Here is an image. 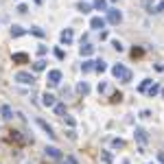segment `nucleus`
I'll return each mask as SVG.
<instances>
[{
    "instance_id": "f257e3e1",
    "label": "nucleus",
    "mask_w": 164,
    "mask_h": 164,
    "mask_svg": "<svg viewBox=\"0 0 164 164\" xmlns=\"http://www.w3.org/2000/svg\"><path fill=\"white\" fill-rule=\"evenodd\" d=\"M15 81H18V83H24V85H33V83H35V77H33L31 72H24V70H22V72L15 75Z\"/></svg>"
},
{
    "instance_id": "f03ea898",
    "label": "nucleus",
    "mask_w": 164,
    "mask_h": 164,
    "mask_svg": "<svg viewBox=\"0 0 164 164\" xmlns=\"http://www.w3.org/2000/svg\"><path fill=\"white\" fill-rule=\"evenodd\" d=\"M121 20H123V13L118 9H109L107 11V22L109 24H121Z\"/></svg>"
},
{
    "instance_id": "7ed1b4c3",
    "label": "nucleus",
    "mask_w": 164,
    "mask_h": 164,
    "mask_svg": "<svg viewBox=\"0 0 164 164\" xmlns=\"http://www.w3.org/2000/svg\"><path fill=\"white\" fill-rule=\"evenodd\" d=\"M105 24H107V20H105V18H99V15L90 20V27H92V29H96V31L105 29Z\"/></svg>"
},
{
    "instance_id": "20e7f679",
    "label": "nucleus",
    "mask_w": 164,
    "mask_h": 164,
    "mask_svg": "<svg viewBox=\"0 0 164 164\" xmlns=\"http://www.w3.org/2000/svg\"><path fill=\"white\" fill-rule=\"evenodd\" d=\"M133 133H136V140H138L140 145H147V142H149V136H147V131H145V129H140V127H138Z\"/></svg>"
},
{
    "instance_id": "39448f33",
    "label": "nucleus",
    "mask_w": 164,
    "mask_h": 164,
    "mask_svg": "<svg viewBox=\"0 0 164 164\" xmlns=\"http://www.w3.org/2000/svg\"><path fill=\"white\" fill-rule=\"evenodd\" d=\"M59 81H61V72L59 70H51L48 72V83L51 85H59Z\"/></svg>"
},
{
    "instance_id": "423d86ee",
    "label": "nucleus",
    "mask_w": 164,
    "mask_h": 164,
    "mask_svg": "<svg viewBox=\"0 0 164 164\" xmlns=\"http://www.w3.org/2000/svg\"><path fill=\"white\" fill-rule=\"evenodd\" d=\"M42 105H44V107H55V96L51 94V92L42 94Z\"/></svg>"
},
{
    "instance_id": "0eeeda50",
    "label": "nucleus",
    "mask_w": 164,
    "mask_h": 164,
    "mask_svg": "<svg viewBox=\"0 0 164 164\" xmlns=\"http://www.w3.org/2000/svg\"><path fill=\"white\" fill-rule=\"evenodd\" d=\"M125 72H127V68H125L123 64H116V66L112 68V75H114L116 79H123V75H125Z\"/></svg>"
},
{
    "instance_id": "6e6552de",
    "label": "nucleus",
    "mask_w": 164,
    "mask_h": 164,
    "mask_svg": "<svg viewBox=\"0 0 164 164\" xmlns=\"http://www.w3.org/2000/svg\"><path fill=\"white\" fill-rule=\"evenodd\" d=\"M59 37H61L64 44H70V42H72V37H75V35H72V29H64Z\"/></svg>"
},
{
    "instance_id": "1a4fd4ad",
    "label": "nucleus",
    "mask_w": 164,
    "mask_h": 164,
    "mask_svg": "<svg viewBox=\"0 0 164 164\" xmlns=\"http://www.w3.org/2000/svg\"><path fill=\"white\" fill-rule=\"evenodd\" d=\"M37 125H39V127L44 129V133L48 136V138H55V133H53V127H51V125H46V123H44L42 118H37Z\"/></svg>"
},
{
    "instance_id": "9d476101",
    "label": "nucleus",
    "mask_w": 164,
    "mask_h": 164,
    "mask_svg": "<svg viewBox=\"0 0 164 164\" xmlns=\"http://www.w3.org/2000/svg\"><path fill=\"white\" fill-rule=\"evenodd\" d=\"M46 155H51L53 160H61V151L57 147H46Z\"/></svg>"
},
{
    "instance_id": "9b49d317",
    "label": "nucleus",
    "mask_w": 164,
    "mask_h": 164,
    "mask_svg": "<svg viewBox=\"0 0 164 164\" xmlns=\"http://www.w3.org/2000/svg\"><path fill=\"white\" fill-rule=\"evenodd\" d=\"M24 35V29H22L20 24H13L11 27V37H22Z\"/></svg>"
},
{
    "instance_id": "f8f14e48",
    "label": "nucleus",
    "mask_w": 164,
    "mask_h": 164,
    "mask_svg": "<svg viewBox=\"0 0 164 164\" xmlns=\"http://www.w3.org/2000/svg\"><path fill=\"white\" fill-rule=\"evenodd\" d=\"M94 64H96V61H92V59H85V61L81 64V70H83V72H90V70H94Z\"/></svg>"
},
{
    "instance_id": "ddd939ff",
    "label": "nucleus",
    "mask_w": 164,
    "mask_h": 164,
    "mask_svg": "<svg viewBox=\"0 0 164 164\" xmlns=\"http://www.w3.org/2000/svg\"><path fill=\"white\" fill-rule=\"evenodd\" d=\"M77 92H79V94H83V96H85V94H90V85H88L85 81H81V83L77 85Z\"/></svg>"
},
{
    "instance_id": "4468645a",
    "label": "nucleus",
    "mask_w": 164,
    "mask_h": 164,
    "mask_svg": "<svg viewBox=\"0 0 164 164\" xmlns=\"http://www.w3.org/2000/svg\"><path fill=\"white\" fill-rule=\"evenodd\" d=\"M92 53H94V46H90V44H83V46H81V55H83V57H90Z\"/></svg>"
},
{
    "instance_id": "2eb2a0df",
    "label": "nucleus",
    "mask_w": 164,
    "mask_h": 164,
    "mask_svg": "<svg viewBox=\"0 0 164 164\" xmlns=\"http://www.w3.org/2000/svg\"><path fill=\"white\" fill-rule=\"evenodd\" d=\"M94 70H96V72H105V70H107V64H105L103 59H99V61L94 64Z\"/></svg>"
},
{
    "instance_id": "dca6fc26",
    "label": "nucleus",
    "mask_w": 164,
    "mask_h": 164,
    "mask_svg": "<svg viewBox=\"0 0 164 164\" xmlns=\"http://www.w3.org/2000/svg\"><path fill=\"white\" fill-rule=\"evenodd\" d=\"M151 83H153V81H151V79H145V81H142V83H140V85H138V92H147V90H149V88H151Z\"/></svg>"
},
{
    "instance_id": "f3484780",
    "label": "nucleus",
    "mask_w": 164,
    "mask_h": 164,
    "mask_svg": "<svg viewBox=\"0 0 164 164\" xmlns=\"http://www.w3.org/2000/svg\"><path fill=\"white\" fill-rule=\"evenodd\" d=\"M44 68H46V61H44V59H37V61L33 64V70H35V72H42Z\"/></svg>"
},
{
    "instance_id": "a211bd4d",
    "label": "nucleus",
    "mask_w": 164,
    "mask_h": 164,
    "mask_svg": "<svg viewBox=\"0 0 164 164\" xmlns=\"http://www.w3.org/2000/svg\"><path fill=\"white\" fill-rule=\"evenodd\" d=\"M13 61H18V64H24V61H29V57H27L24 53H15V55H13Z\"/></svg>"
},
{
    "instance_id": "6ab92c4d",
    "label": "nucleus",
    "mask_w": 164,
    "mask_h": 164,
    "mask_svg": "<svg viewBox=\"0 0 164 164\" xmlns=\"http://www.w3.org/2000/svg\"><path fill=\"white\" fill-rule=\"evenodd\" d=\"M2 116L9 121V118H13V112H11V107L9 105H2Z\"/></svg>"
},
{
    "instance_id": "aec40b11",
    "label": "nucleus",
    "mask_w": 164,
    "mask_h": 164,
    "mask_svg": "<svg viewBox=\"0 0 164 164\" xmlns=\"http://www.w3.org/2000/svg\"><path fill=\"white\" fill-rule=\"evenodd\" d=\"M77 9H79L81 13H90V11H92V7H90L88 2H79V7H77Z\"/></svg>"
},
{
    "instance_id": "412c9836",
    "label": "nucleus",
    "mask_w": 164,
    "mask_h": 164,
    "mask_svg": "<svg viewBox=\"0 0 164 164\" xmlns=\"http://www.w3.org/2000/svg\"><path fill=\"white\" fill-rule=\"evenodd\" d=\"M147 92H149V96H155L158 92H160V85H158V83H151V88H149Z\"/></svg>"
},
{
    "instance_id": "4be33fe9",
    "label": "nucleus",
    "mask_w": 164,
    "mask_h": 164,
    "mask_svg": "<svg viewBox=\"0 0 164 164\" xmlns=\"http://www.w3.org/2000/svg\"><path fill=\"white\" fill-rule=\"evenodd\" d=\"M55 114H59V116L66 114V105L64 103H55Z\"/></svg>"
},
{
    "instance_id": "5701e85b",
    "label": "nucleus",
    "mask_w": 164,
    "mask_h": 164,
    "mask_svg": "<svg viewBox=\"0 0 164 164\" xmlns=\"http://www.w3.org/2000/svg\"><path fill=\"white\" fill-rule=\"evenodd\" d=\"M101 160H103L105 164H112V153H109V151H103V153H101Z\"/></svg>"
},
{
    "instance_id": "b1692460",
    "label": "nucleus",
    "mask_w": 164,
    "mask_h": 164,
    "mask_svg": "<svg viewBox=\"0 0 164 164\" xmlns=\"http://www.w3.org/2000/svg\"><path fill=\"white\" fill-rule=\"evenodd\" d=\"M94 7H96V9H101V11H105V7H107V0H94Z\"/></svg>"
},
{
    "instance_id": "393cba45",
    "label": "nucleus",
    "mask_w": 164,
    "mask_h": 164,
    "mask_svg": "<svg viewBox=\"0 0 164 164\" xmlns=\"http://www.w3.org/2000/svg\"><path fill=\"white\" fill-rule=\"evenodd\" d=\"M140 118H142V121L151 118V112H149V109H142V112H140Z\"/></svg>"
},
{
    "instance_id": "a878e982",
    "label": "nucleus",
    "mask_w": 164,
    "mask_h": 164,
    "mask_svg": "<svg viewBox=\"0 0 164 164\" xmlns=\"http://www.w3.org/2000/svg\"><path fill=\"white\" fill-rule=\"evenodd\" d=\"M160 11H164V0H162V2H158V5L153 7V13H160Z\"/></svg>"
},
{
    "instance_id": "bb28decb",
    "label": "nucleus",
    "mask_w": 164,
    "mask_h": 164,
    "mask_svg": "<svg viewBox=\"0 0 164 164\" xmlns=\"http://www.w3.org/2000/svg\"><path fill=\"white\" fill-rule=\"evenodd\" d=\"M31 31H33V35H37V37H44V31H42L39 27H33Z\"/></svg>"
},
{
    "instance_id": "cd10ccee",
    "label": "nucleus",
    "mask_w": 164,
    "mask_h": 164,
    "mask_svg": "<svg viewBox=\"0 0 164 164\" xmlns=\"http://www.w3.org/2000/svg\"><path fill=\"white\" fill-rule=\"evenodd\" d=\"M121 81H123V83H129V81H131V72H129V70L123 75V79H121Z\"/></svg>"
},
{
    "instance_id": "c85d7f7f",
    "label": "nucleus",
    "mask_w": 164,
    "mask_h": 164,
    "mask_svg": "<svg viewBox=\"0 0 164 164\" xmlns=\"http://www.w3.org/2000/svg\"><path fill=\"white\" fill-rule=\"evenodd\" d=\"M114 147H118V149H123V147H125V140H118V138H116V140H114Z\"/></svg>"
},
{
    "instance_id": "c756f323",
    "label": "nucleus",
    "mask_w": 164,
    "mask_h": 164,
    "mask_svg": "<svg viewBox=\"0 0 164 164\" xmlns=\"http://www.w3.org/2000/svg\"><path fill=\"white\" fill-rule=\"evenodd\" d=\"M121 99H123V94H121V92H116V94H114V96H112V103H118V101H121Z\"/></svg>"
},
{
    "instance_id": "7c9ffc66",
    "label": "nucleus",
    "mask_w": 164,
    "mask_h": 164,
    "mask_svg": "<svg viewBox=\"0 0 164 164\" xmlns=\"http://www.w3.org/2000/svg\"><path fill=\"white\" fill-rule=\"evenodd\" d=\"M27 11H29L27 5H18V13H27Z\"/></svg>"
},
{
    "instance_id": "2f4dec72",
    "label": "nucleus",
    "mask_w": 164,
    "mask_h": 164,
    "mask_svg": "<svg viewBox=\"0 0 164 164\" xmlns=\"http://www.w3.org/2000/svg\"><path fill=\"white\" fill-rule=\"evenodd\" d=\"M112 44H114V48H116V51H123V44H121V42H118V39H114V42H112Z\"/></svg>"
},
{
    "instance_id": "473e14b6",
    "label": "nucleus",
    "mask_w": 164,
    "mask_h": 164,
    "mask_svg": "<svg viewBox=\"0 0 164 164\" xmlns=\"http://www.w3.org/2000/svg\"><path fill=\"white\" fill-rule=\"evenodd\" d=\"M140 55H142V51H140V48H133V51H131V57H140Z\"/></svg>"
},
{
    "instance_id": "72a5a7b5",
    "label": "nucleus",
    "mask_w": 164,
    "mask_h": 164,
    "mask_svg": "<svg viewBox=\"0 0 164 164\" xmlns=\"http://www.w3.org/2000/svg\"><path fill=\"white\" fill-rule=\"evenodd\" d=\"M66 125H68V127H75V118H70V116H68V118H66Z\"/></svg>"
},
{
    "instance_id": "f704fd0d",
    "label": "nucleus",
    "mask_w": 164,
    "mask_h": 164,
    "mask_svg": "<svg viewBox=\"0 0 164 164\" xmlns=\"http://www.w3.org/2000/svg\"><path fill=\"white\" fill-rule=\"evenodd\" d=\"M46 51H48L46 46H39V48H37V55H46Z\"/></svg>"
},
{
    "instance_id": "c9c22d12",
    "label": "nucleus",
    "mask_w": 164,
    "mask_h": 164,
    "mask_svg": "<svg viewBox=\"0 0 164 164\" xmlns=\"http://www.w3.org/2000/svg\"><path fill=\"white\" fill-rule=\"evenodd\" d=\"M55 55H57V59H64V51H61V48H57Z\"/></svg>"
},
{
    "instance_id": "e433bc0d",
    "label": "nucleus",
    "mask_w": 164,
    "mask_h": 164,
    "mask_svg": "<svg viewBox=\"0 0 164 164\" xmlns=\"http://www.w3.org/2000/svg\"><path fill=\"white\" fill-rule=\"evenodd\" d=\"M155 70H158V72H164V66L162 64H155Z\"/></svg>"
},
{
    "instance_id": "4c0bfd02",
    "label": "nucleus",
    "mask_w": 164,
    "mask_h": 164,
    "mask_svg": "<svg viewBox=\"0 0 164 164\" xmlns=\"http://www.w3.org/2000/svg\"><path fill=\"white\" fill-rule=\"evenodd\" d=\"M68 162H70V164H79V162H77V160H75L72 155H70V158H68Z\"/></svg>"
},
{
    "instance_id": "58836bf2",
    "label": "nucleus",
    "mask_w": 164,
    "mask_h": 164,
    "mask_svg": "<svg viewBox=\"0 0 164 164\" xmlns=\"http://www.w3.org/2000/svg\"><path fill=\"white\" fill-rule=\"evenodd\" d=\"M158 160H160V162L164 164V153H158Z\"/></svg>"
},
{
    "instance_id": "ea45409f",
    "label": "nucleus",
    "mask_w": 164,
    "mask_h": 164,
    "mask_svg": "<svg viewBox=\"0 0 164 164\" xmlns=\"http://www.w3.org/2000/svg\"><path fill=\"white\" fill-rule=\"evenodd\" d=\"M35 2H37V5H42V0H35Z\"/></svg>"
}]
</instances>
